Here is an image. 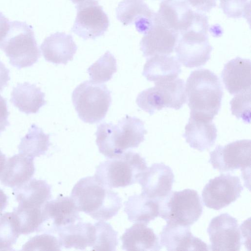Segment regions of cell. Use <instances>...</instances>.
<instances>
[{
    "label": "cell",
    "instance_id": "obj_28",
    "mask_svg": "<svg viewBox=\"0 0 251 251\" xmlns=\"http://www.w3.org/2000/svg\"><path fill=\"white\" fill-rule=\"evenodd\" d=\"M45 97L40 88L25 82L13 88L10 101L20 111L29 114L37 113L47 103Z\"/></svg>",
    "mask_w": 251,
    "mask_h": 251
},
{
    "label": "cell",
    "instance_id": "obj_25",
    "mask_svg": "<svg viewBox=\"0 0 251 251\" xmlns=\"http://www.w3.org/2000/svg\"><path fill=\"white\" fill-rule=\"evenodd\" d=\"M56 233L61 247L84 250L91 247L95 239L94 226L90 223L79 222L57 229Z\"/></svg>",
    "mask_w": 251,
    "mask_h": 251
},
{
    "label": "cell",
    "instance_id": "obj_21",
    "mask_svg": "<svg viewBox=\"0 0 251 251\" xmlns=\"http://www.w3.org/2000/svg\"><path fill=\"white\" fill-rule=\"evenodd\" d=\"M19 208L34 210L42 208L51 199V186L44 180L33 178L13 188Z\"/></svg>",
    "mask_w": 251,
    "mask_h": 251
},
{
    "label": "cell",
    "instance_id": "obj_37",
    "mask_svg": "<svg viewBox=\"0 0 251 251\" xmlns=\"http://www.w3.org/2000/svg\"><path fill=\"white\" fill-rule=\"evenodd\" d=\"M199 12H209L216 6L217 0H182Z\"/></svg>",
    "mask_w": 251,
    "mask_h": 251
},
{
    "label": "cell",
    "instance_id": "obj_41",
    "mask_svg": "<svg viewBox=\"0 0 251 251\" xmlns=\"http://www.w3.org/2000/svg\"><path fill=\"white\" fill-rule=\"evenodd\" d=\"M8 204V197L0 188V215Z\"/></svg>",
    "mask_w": 251,
    "mask_h": 251
},
{
    "label": "cell",
    "instance_id": "obj_35",
    "mask_svg": "<svg viewBox=\"0 0 251 251\" xmlns=\"http://www.w3.org/2000/svg\"><path fill=\"white\" fill-rule=\"evenodd\" d=\"M232 114L250 124L251 120V90L236 94L230 101Z\"/></svg>",
    "mask_w": 251,
    "mask_h": 251
},
{
    "label": "cell",
    "instance_id": "obj_19",
    "mask_svg": "<svg viewBox=\"0 0 251 251\" xmlns=\"http://www.w3.org/2000/svg\"><path fill=\"white\" fill-rule=\"evenodd\" d=\"M182 136L191 148L203 151L214 145L217 129L212 120L190 113Z\"/></svg>",
    "mask_w": 251,
    "mask_h": 251
},
{
    "label": "cell",
    "instance_id": "obj_7",
    "mask_svg": "<svg viewBox=\"0 0 251 251\" xmlns=\"http://www.w3.org/2000/svg\"><path fill=\"white\" fill-rule=\"evenodd\" d=\"M158 203V216L167 224L191 226L202 213L201 198L198 192L193 189L171 191Z\"/></svg>",
    "mask_w": 251,
    "mask_h": 251
},
{
    "label": "cell",
    "instance_id": "obj_15",
    "mask_svg": "<svg viewBox=\"0 0 251 251\" xmlns=\"http://www.w3.org/2000/svg\"><path fill=\"white\" fill-rule=\"evenodd\" d=\"M175 176L172 169L163 163H155L144 171L138 183L142 194L159 201L172 190Z\"/></svg>",
    "mask_w": 251,
    "mask_h": 251
},
{
    "label": "cell",
    "instance_id": "obj_17",
    "mask_svg": "<svg viewBox=\"0 0 251 251\" xmlns=\"http://www.w3.org/2000/svg\"><path fill=\"white\" fill-rule=\"evenodd\" d=\"M160 244L167 251H208V245L194 236L190 226L167 224L159 234Z\"/></svg>",
    "mask_w": 251,
    "mask_h": 251
},
{
    "label": "cell",
    "instance_id": "obj_44",
    "mask_svg": "<svg viewBox=\"0 0 251 251\" xmlns=\"http://www.w3.org/2000/svg\"><path fill=\"white\" fill-rule=\"evenodd\" d=\"M164 1H166V0H163Z\"/></svg>",
    "mask_w": 251,
    "mask_h": 251
},
{
    "label": "cell",
    "instance_id": "obj_29",
    "mask_svg": "<svg viewBox=\"0 0 251 251\" xmlns=\"http://www.w3.org/2000/svg\"><path fill=\"white\" fill-rule=\"evenodd\" d=\"M124 211L130 222L148 225L158 216L159 203L142 193L134 194L124 202Z\"/></svg>",
    "mask_w": 251,
    "mask_h": 251
},
{
    "label": "cell",
    "instance_id": "obj_13",
    "mask_svg": "<svg viewBox=\"0 0 251 251\" xmlns=\"http://www.w3.org/2000/svg\"><path fill=\"white\" fill-rule=\"evenodd\" d=\"M251 140H237L223 146L217 145L209 153L210 163L221 173L241 169L245 173L250 169Z\"/></svg>",
    "mask_w": 251,
    "mask_h": 251
},
{
    "label": "cell",
    "instance_id": "obj_43",
    "mask_svg": "<svg viewBox=\"0 0 251 251\" xmlns=\"http://www.w3.org/2000/svg\"><path fill=\"white\" fill-rule=\"evenodd\" d=\"M74 3L77 4L83 0H71Z\"/></svg>",
    "mask_w": 251,
    "mask_h": 251
},
{
    "label": "cell",
    "instance_id": "obj_36",
    "mask_svg": "<svg viewBox=\"0 0 251 251\" xmlns=\"http://www.w3.org/2000/svg\"><path fill=\"white\" fill-rule=\"evenodd\" d=\"M220 6L228 18H244L250 20L251 5L249 0H220Z\"/></svg>",
    "mask_w": 251,
    "mask_h": 251
},
{
    "label": "cell",
    "instance_id": "obj_8",
    "mask_svg": "<svg viewBox=\"0 0 251 251\" xmlns=\"http://www.w3.org/2000/svg\"><path fill=\"white\" fill-rule=\"evenodd\" d=\"M142 110L153 115L165 107L178 110L186 102L185 84L182 79L154 83V86L140 92L136 100Z\"/></svg>",
    "mask_w": 251,
    "mask_h": 251
},
{
    "label": "cell",
    "instance_id": "obj_9",
    "mask_svg": "<svg viewBox=\"0 0 251 251\" xmlns=\"http://www.w3.org/2000/svg\"><path fill=\"white\" fill-rule=\"evenodd\" d=\"M208 30L193 27L179 34L175 50L177 59L187 68L204 65L210 58L213 48L208 40Z\"/></svg>",
    "mask_w": 251,
    "mask_h": 251
},
{
    "label": "cell",
    "instance_id": "obj_12",
    "mask_svg": "<svg viewBox=\"0 0 251 251\" xmlns=\"http://www.w3.org/2000/svg\"><path fill=\"white\" fill-rule=\"evenodd\" d=\"M155 18L160 23L178 34L207 19L201 12L194 11L182 0L163 1Z\"/></svg>",
    "mask_w": 251,
    "mask_h": 251
},
{
    "label": "cell",
    "instance_id": "obj_24",
    "mask_svg": "<svg viewBox=\"0 0 251 251\" xmlns=\"http://www.w3.org/2000/svg\"><path fill=\"white\" fill-rule=\"evenodd\" d=\"M33 160L20 153L8 158L0 175L1 183L14 188L29 181L35 173Z\"/></svg>",
    "mask_w": 251,
    "mask_h": 251
},
{
    "label": "cell",
    "instance_id": "obj_22",
    "mask_svg": "<svg viewBox=\"0 0 251 251\" xmlns=\"http://www.w3.org/2000/svg\"><path fill=\"white\" fill-rule=\"evenodd\" d=\"M40 48L46 61L66 65L73 59L77 47L71 35L57 32L46 37Z\"/></svg>",
    "mask_w": 251,
    "mask_h": 251
},
{
    "label": "cell",
    "instance_id": "obj_5",
    "mask_svg": "<svg viewBox=\"0 0 251 251\" xmlns=\"http://www.w3.org/2000/svg\"><path fill=\"white\" fill-rule=\"evenodd\" d=\"M0 49L10 64L19 69L32 66L41 56L33 27L25 22H10L6 35L0 41Z\"/></svg>",
    "mask_w": 251,
    "mask_h": 251
},
{
    "label": "cell",
    "instance_id": "obj_39",
    "mask_svg": "<svg viewBox=\"0 0 251 251\" xmlns=\"http://www.w3.org/2000/svg\"><path fill=\"white\" fill-rule=\"evenodd\" d=\"M10 71L0 60V92L7 85L10 79Z\"/></svg>",
    "mask_w": 251,
    "mask_h": 251
},
{
    "label": "cell",
    "instance_id": "obj_2",
    "mask_svg": "<svg viewBox=\"0 0 251 251\" xmlns=\"http://www.w3.org/2000/svg\"><path fill=\"white\" fill-rule=\"evenodd\" d=\"M147 133L142 120L126 115L117 125L106 122L100 124L95 134L96 142L100 152L112 158L128 149L137 148L145 140Z\"/></svg>",
    "mask_w": 251,
    "mask_h": 251
},
{
    "label": "cell",
    "instance_id": "obj_4",
    "mask_svg": "<svg viewBox=\"0 0 251 251\" xmlns=\"http://www.w3.org/2000/svg\"><path fill=\"white\" fill-rule=\"evenodd\" d=\"M109 159L100 163L94 176L110 189L125 187L138 182L148 168L145 159L131 151Z\"/></svg>",
    "mask_w": 251,
    "mask_h": 251
},
{
    "label": "cell",
    "instance_id": "obj_30",
    "mask_svg": "<svg viewBox=\"0 0 251 251\" xmlns=\"http://www.w3.org/2000/svg\"><path fill=\"white\" fill-rule=\"evenodd\" d=\"M50 145V135L33 124L27 133L21 139L18 149L20 153L34 159L45 154Z\"/></svg>",
    "mask_w": 251,
    "mask_h": 251
},
{
    "label": "cell",
    "instance_id": "obj_27",
    "mask_svg": "<svg viewBox=\"0 0 251 251\" xmlns=\"http://www.w3.org/2000/svg\"><path fill=\"white\" fill-rule=\"evenodd\" d=\"M181 72V65L176 58L157 55L147 58L142 75L155 83L176 79Z\"/></svg>",
    "mask_w": 251,
    "mask_h": 251
},
{
    "label": "cell",
    "instance_id": "obj_18",
    "mask_svg": "<svg viewBox=\"0 0 251 251\" xmlns=\"http://www.w3.org/2000/svg\"><path fill=\"white\" fill-rule=\"evenodd\" d=\"M79 212L71 197L59 196L48 201L43 208V225L48 221L52 222L51 227L45 232L56 233L60 227L80 221Z\"/></svg>",
    "mask_w": 251,
    "mask_h": 251
},
{
    "label": "cell",
    "instance_id": "obj_33",
    "mask_svg": "<svg viewBox=\"0 0 251 251\" xmlns=\"http://www.w3.org/2000/svg\"><path fill=\"white\" fill-rule=\"evenodd\" d=\"M95 239L91 247L92 250L115 251L118 244V232L110 224L100 221L94 225Z\"/></svg>",
    "mask_w": 251,
    "mask_h": 251
},
{
    "label": "cell",
    "instance_id": "obj_42",
    "mask_svg": "<svg viewBox=\"0 0 251 251\" xmlns=\"http://www.w3.org/2000/svg\"><path fill=\"white\" fill-rule=\"evenodd\" d=\"M5 161V155L0 150V175L3 169Z\"/></svg>",
    "mask_w": 251,
    "mask_h": 251
},
{
    "label": "cell",
    "instance_id": "obj_14",
    "mask_svg": "<svg viewBox=\"0 0 251 251\" xmlns=\"http://www.w3.org/2000/svg\"><path fill=\"white\" fill-rule=\"evenodd\" d=\"M207 231L211 251H239L244 242L237 220L227 213L212 219Z\"/></svg>",
    "mask_w": 251,
    "mask_h": 251
},
{
    "label": "cell",
    "instance_id": "obj_40",
    "mask_svg": "<svg viewBox=\"0 0 251 251\" xmlns=\"http://www.w3.org/2000/svg\"><path fill=\"white\" fill-rule=\"evenodd\" d=\"M10 22L8 19L0 12V41L6 35L9 27Z\"/></svg>",
    "mask_w": 251,
    "mask_h": 251
},
{
    "label": "cell",
    "instance_id": "obj_10",
    "mask_svg": "<svg viewBox=\"0 0 251 251\" xmlns=\"http://www.w3.org/2000/svg\"><path fill=\"white\" fill-rule=\"evenodd\" d=\"M77 13L71 31L84 40L94 39L107 31L109 20L97 0H83L76 4Z\"/></svg>",
    "mask_w": 251,
    "mask_h": 251
},
{
    "label": "cell",
    "instance_id": "obj_31",
    "mask_svg": "<svg viewBox=\"0 0 251 251\" xmlns=\"http://www.w3.org/2000/svg\"><path fill=\"white\" fill-rule=\"evenodd\" d=\"M116 59L114 55L107 51L87 69L90 81L102 84L110 80L117 72Z\"/></svg>",
    "mask_w": 251,
    "mask_h": 251
},
{
    "label": "cell",
    "instance_id": "obj_38",
    "mask_svg": "<svg viewBox=\"0 0 251 251\" xmlns=\"http://www.w3.org/2000/svg\"><path fill=\"white\" fill-rule=\"evenodd\" d=\"M9 114L7 100L0 95V134L10 125L8 119Z\"/></svg>",
    "mask_w": 251,
    "mask_h": 251
},
{
    "label": "cell",
    "instance_id": "obj_11",
    "mask_svg": "<svg viewBox=\"0 0 251 251\" xmlns=\"http://www.w3.org/2000/svg\"><path fill=\"white\" fill-rule=\"evenodd\" d=\"M243 190L238 176L222 174L210 179L204 187L202 201L207 207L219 210L236 201Z\"/></svg>",
    "mask_w": 251,
    "mask_h": 251
},
{
    "label": "cell",
    "instance_id": "obj_20",
    "mask_svg": "<svg viewBox=\"0 0 251 251\" xmlns=\"http://www.w3.org/2000/svg\"><path fill=\"white\" fill-rule=\"evenodd\" d=\"M116 11L117 19L123 25L134 24L137 30L144 34L151 26L155 14L144 0H123Z\"/></svg>",
    "mask_w": 251,
    "mask_h": 251
},
{
    "label": "cell",
    "instance_id": "obj_34",
    "mask_svg": "<svg viewBox=\"0 0 251 251\" xmlns=\"http://www.w3.org/2000/svg\"><path fill=\"white\" fill-rule=\"evenodd\" d=\"M24 251H61L58 238L50 233L37 235L30 239L22 247Z\"/></svg>",
    "mask_w": 251,
    "mask_h": 251
},
{
    "label": "cell",
    "instance_id": "obj_16",
    "mask_svg": "<svg viewBox=\"0 0 251 251\" xmlns=\"http://www.w3.org/2000/svg\"><path fill=\"white\" fill-rule=\"evenodd\" d=\"M178 36V33L166 27L154 16L151 26L141 40L140 50L147 58L157 55H170L175 50Z\"/></svg>",
    "mask_w": 251,
    "mask_h": 251
},
{
    "label": "cell",
    "instance_id": "obj_6",
    "mask_svg": "<svg viewBox=\"0 0 251 251\" xmlns=\"http://www.w3.org/2000/svg\"><path fill=\"white\" fill-rule=\"evenodd\" d=\"M72 100L79 119L90 124L98 123L105 117L112 100L111 92L105 85L90 80L76 86Z\"/></svg>",
    "mask_w": 251,
    "mask_h": 251
},
{
    "label": "cell",
    "instance_id": "obj_32",
    "mask_svg": "<svg viewBox=\"0 0 251 251\" xmlns=\"http://www.w3.org/2000/svg\"><path fill=\"white\" fill-rule=\"evenodd\" d=\"M18 220L13 212L0 215V251H11L20 235Z\"/></svg>",
    "mask_w": 251,
    "mask_h": 251
},
{
    "label": "cell",
    "instance_id": "obj_23",
    "mask_svg": "<svg viewBox=\"0 0 251 251\" xmlns=\"http://www.w3.org/2000/svg\"><path fill=\"white\" fill-rule=\"evenodd\" d=\"M221 77L229 94L236 95L251 90V61L237 57L224 66Z\"/></svg>",
    "mask_w": 251,
    "mask_h": 251
},
{
    "label": "cell",
    "instance_id": "obj_3",
    "mask_svg": "<svg viewBox=\"0 0 251 251\" xmlns=\"http://www.w3.org/2000/svg\"><path fill=\"white\" fill-rule=\"evenodd\" d=\"M190 113L213 120L220 109L223 89L218 76L208 69L191 72L185 84Z\"/></svg>",
    "mask_w": 251,
    "mask_h": 251
},
{
    "label": "cell",
    "instance_id": "obj_26",
    "mask_svg": "<svg viewBox=\"0 0 251 251\" xmlns=\"http://www.w3.org/2000/svg\"><path fill=\"white\" fill-rule=\"evenodd\" d=\"M122 248L126 251H158L162 249L153 230L147 225L135 223L121 237Z\"/></svg>",
    "mask_w": 251,
    "mask_h": 251
},
{
    "label": "cell",
    "instance_id": "obj_1",
    "mask_svg": "<svg viewBox=\"0 0 251 251\" xmlns=\"http://www.w3.org/2000/svg\"><path fill=\"white\" fill-rule=\"evenodd\" d=\"M70 197L79 211L99 221L112 218L122 206L118 194L103 185L95 176L80 179L73 188Z\"/></svg>",
    "mask_w": 251,
    "mask_h": 251
}]
</instances>
